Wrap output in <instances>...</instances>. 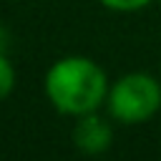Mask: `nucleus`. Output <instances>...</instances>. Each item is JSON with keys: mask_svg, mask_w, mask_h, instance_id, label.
I'll return each instance as SVG.
<instances>
[{"mask_svg": "<svg viewBox=\"0 0 161 161\" xmlns=\"http://www.w3.org/2000/svg\"><path fill=\"white\" fill-rule=\"evenodd\" d=\"M45 96L63 116H86L98 111L108 98V75L88 55H65L45 73Z\"/></svg>", "mask_w": 161, "mask_h": 161, "instance_id": "1", "label": "nucleus"}, {"mask_svg": "<svg viewBox=\"0 0 161 161\" xmlns=\"http://www.w3.org/2000/svg\"><path fill=\"white\" fill-rule=\"evenodd\" d=\"M106 108L113 121L138 126L153 118L161 108V83L143 70L123 73L108 88Z\"/></svg>", "mask_w": 161, "mask_h": 161, "instance_id": "2", "label": "nucleus"}, {"mask_svg": "<svg viewBox=\"0 0 161 161\" xmlns=\"http://www.w3.org/2000/svg\"><path fill=\"white\" fill-rule=\"evenodd\" d=\"M111 141H113V128L103 116H98L96 111L86 113V116H78V121L73 126V143H75L78 151H83L88 156H96V153L108 151Z\"/></svg>", "mask_w": 161, "mask_h": 161, "instance_id": "3", "label": "nucleus"}, {"mask_svg": "<svg viewBox=\"0 0 161 161\" xmlns=\"http://www.w3.org/2000/svg\"><path fill=\"white\" fill-rule=\"evenodd\" d=\"M15 88V68L5 53H0V101H5Z\"/></svg>", "mask_w": 161, "mask_h": 161, "instance_id": "4", "label": "nucleus"}, {"mask_svg": "<svg viewBox=\"0 0 161 161\" xmlns=\"http://www.w3.org/2000/svg\"><path fill=\"white\" fill-rule=\"evenodd\" d=\"M98 3L108 10H116V13H136V10L148 8L153 0H98Z\"/></svg>", "mask_w": 161, "mask_h": 161, "instance_id": "5", "label": "nucleus"}, {"mask_svg": "<svg viewBox=\"0 0 161 161\" xmlns=\"http://www.w3.org/2000/svg\"><path fill=\"white\" fill-rule=\"evenodd\" d=\"M5 48H8V33H5V28L0 25V53H5Z\"/></svg>", "mask_w": 161, "mask_h": 161, "instance_id": "6", "label": "nucleus"}]
</instances>
